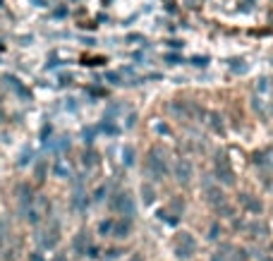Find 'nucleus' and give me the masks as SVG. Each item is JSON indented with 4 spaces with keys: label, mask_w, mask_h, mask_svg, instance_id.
<instances>
[{
    "label": "nucleus",
    "mask_w": 273,
    "mask_h": 261,
    "mask_svg": "<svg viewBox=\"0 0 273 261\" xmlns=\"http://www.w3.org/2000/svg\"><path fill=\"white\" fill-rule=\"evenodd\" d=\"M146 170L154 180H163L168 175V159H165V151L161 146H154L146 156Z\"/></svg>",
    "instance_id": "obj_1"
},
{
    "label": "nucleus",
    "mask_w": 273,
    "mask_h": 261,
    "mask_svg": "<svg viewBox=\"0 0 273 261\" xmlns=\"http://www.w3.org/2000/svg\"><path fill=\"white\" fill-rule=\"evenodd\" d=\"M110 206H113V211H117V214L125 216V218H132L134 216V201H132V194H130V192L115 194L113 201H110Z\"/></svg>",
    "instance_id": "obj_2"
},
{
    "label": "nucleus",
    "mask_w": 273,
    "mask_h": 261,
    "mask_svg": "<svg viewBox=\"0 0 273 261\" xmlns=\"http://www.w3.org/2000/svg\"><path fill=\"white\" fill-rule=\"evenodd\" d=\"M216 175H218V182H223V185H235V173L226 153L216 156Z\"/></svg>",
    "instance_id": "obj_3"
},
{
    "label": "nucleus",
    "mask_w": 273,
    "mask_h": 261,
    "mask_svg": "<svg viewBox=\"0 0 273 261\" xmlns=\"http://www.w3.org/2000/svg\"><path fill=\"white\" fill-rule=\"evenodd\" d=\"M36 240H39V245L43 247V249H53V247L58 245V240H60V228H58V223H51L46 230H41L39 235H36Z\"/></svg>",
    "instance_id": "obj_4"
},
{
    "label": "nucleus",
    "mask_w": 273,
    "mask_h": 261,
    "mask_svg": "<svg viewBox=\"0 0 273 261\" xmlns=\"http://www.w3.org/2000/svg\"><path fill=\"white\" fill-rule=\"evenodd\" d=\"M194 252H196L194 238H192L189 232H182V235L178 238V242H175V254H178L180 259H189Z\"/></svg>",
    "instance_id": "obj_5"
},
{
    "label": "nucleus",
    "mask_w": 273,
    "mask_h": 261,
    "mask_svg": "<svg viewBox=\"0 0 273 261\" xmlns=\"http://www.w3.org/2000/svg\"><path fill=\"white\" fill-rule=\"evenodd\" d=\"M175 180L180 185H189V180H192V163L187 159H180L175 163Z\"/></svg>",
    "instance_id": "obj_6"
},
{
    "label": "nucleus",
    "mask_w": 273,
    "mask_h": 261,
    "mask_svg": "<svg viewBox=\"0 0 273 261\" xmlns=\"http://www.w3.org/2000/svg\"><path fill=\"white\" fill-rule=\"evenodd\" d=\"M17 201H19V208H22V211H27V208L36 201L29 185H19V187H17Z\"/></svg>",
    "instance_id": "obj_7"
},
{
    "label": "nucleus",
    "mask_w": 273,
    "mask_h": 261,
    "mask_svg": "<svg viewBox=\"0 0 273 261\" xmlns=\"http://www.w3.org/2000/svg\"><path fill=\"white\" fill-rule=\"evenodd\" d=\"M132 232V221L130 218H120V221H113V230H110V235L113 238H127Z\"/></svg>",
    "instance_id": "obj_8"
},
{
    "label": "nucleus",
    "mask_w": 273,
    "mask_h": 261,
    "mask_svg": "<svg viewBox=\"0 0 273 261\" xmlns=\"http://www.w3.org/2000/svg\"><path fill=\"white\" fill-rule=\"evenodd\" d=\"M72 247H75V252H77L79 256L89 252V249H91V238H89V232H86V230H79L75 242H72Z\"/></svg>",
    "instance_id": "obj_9"
},
{
    "label": "nucleus",
    "mask_w": 273,
    "mask_h": 261,
    "mask_svg": "<svg viewBox=\"0 0 273 261\" xmlns=\"http://www.w3.org/2000/svg\"><path fill=\"white\" fill-rule=\"evenodd\" d=\"M237 201H240V204L244 206L250 214H261V211H264V204H261L254 194H240V199H237Z\"/></svg>",
    "instance_id": "obj_10"
},
{
    "label": "nucleus",
    "mask_w": 273,
    "mask_h": 261,
    "mask_svg": "<svg viewBox=\"0 0 273 261\" xmlns=\"http://www.w3.org/2000/svg\"><path fill=\"white\" fill-rule=\"evenodd\" d=\"M250 232H252V238H254V240H259V238H266V232H268V230H266V225L252 223V225H250Z\"/></svg>",
    "instance_id": "obj_11"
},
{
    "label": "nucleus",
    "mask_w": 273,
    "mask_h": 261,
    "mask_svg": "<svg viewBox=\"0 0 273 261\" xmlns=\"http://www.w3.org/2000/svg\"><path fill=\"white\" fill-rule=\"evenodd\" d=\"M141 199H144V204H151L156 194H154V187L151 185H141Z\"/></svg>",
    "instance_id": "obj_12"
},
{
    "label": "nucleus",
    "mask_w": 273,
    "mask_h": 261,
    "mask_svg": "<svg viewBox=\"0 0 273 261\" xmlns=\"http://www.w3.org/2000/svg\"><path fill=\"white\" fill-rule=\"evenodd\" d=\"M110 230H113V221H101V225H98V232H101V235H110Z\"/></svg>",
    "instance_id": "obj_13"
},
{
    "label": "nucleus",
    "mask_w": 273,
    "mask_h": 261,
    "mask_svg": "<svg viewBox=\"0 0 273 261\" xmlns=\"http://www.w3.org/2000/svg\"><path fill=\"white\" fill-rule=\"evenodd\" d=\"M43 175H46V163H43V161H41L39 166H36V180H39V182H43V180H46V177H43Z\"/></svg>",
    "instance_id": "obj_14"
},
{
    "label": "nucleus",
    "mask_w": 273,
    "mask_h": 261,
    "mask_svg": "<svg viewBox=\"0 0 273 261\" xmlns=\"http://www.w3.org/2000/svg\"><path fill=\"white\" fill-rule=\"evenodd\" d=\"M211 240H216L218 238V223H213V225H211V235H209Z\"/></svg>",
    "instance_id": "obj_15"
},
{
    "label": "nucleus",
    "mask_w": 273,
    "mask_h": 261,
    "mask_svg": "<svg viewBox=\"0 0 273 261\" xmlns=\"http://www.w3.org/2000/svg\"><path fill=\"white\" fill-rule=\"evenodd\" d=\"M120 254H122V249H110V252L106 254V256H108V259H117Z\"/></svg>",
    "instance_id": "obj_16"
},
{
    "label": "nucleus",
    "mask_w": 273,
    "mask_h": 261,
    "mask_svg": "<svg viewBox=\"0 0 273 261\" xmlns=\"http://www.w3.org/2000/svg\"><path fill=\"white\" fill-rule=\"evenodd\" d=\"M53 261H67V259H65L63 254H58V256H55V259H53Z\"/></svg>",
    "instance_id": "obj_17"
}]
</instances>
